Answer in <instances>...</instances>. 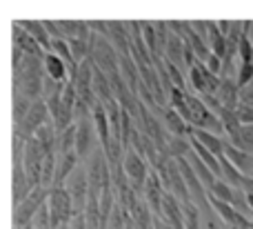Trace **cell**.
I'll list each match as a JSON object with an SVG mask.
<instances>
[{
    "instance_id": "6da1fadb",
    "label": "cell",
    "mask_w": 253,
    "mask_h": 229,
    "mask_svg": "<svg viewBox=\"0 0 253 229\" xmlns=\"http://www.w3.org/2000/svg\"><path fill=\"white\" fill-rule=\"evenodd\" d=\"M44 78V56H25L20 65L11 67V93H22L31 102L42 100Z\"/></svg>"
},
{
    "instance_id": "7a4b0ae2",
    "label": "cell",
    "mask_w": 253,
    "mask_h": 229,
    "mask_svg": "<svg viewBox=\"0 0 253 229\" xmlns=\"http://www.w3.org/2000/svg\"><path fill=\"white\" fill-rule=\"evenodd\" d=\"M91 62L111 80L120 78V53L107 36L91 34Z\"/></svg>"
},
{
    "instance_id": "3957f363",
    "label": "cell",
    "mask_w": 253,
    "mask_h": 229,
    "mask_svg": "<svg viewBox=\"0 0 253 229\" xmlns=\"http://www.w3.org/2000/svg\"><path fill=\"white\" fill-rule=\"evenodd\" d=\"M47 203H49V212H51V227L53 229L69 227L76 216V209H74V200H71L67 187H53V189H49Z\"/></svg>"
},
{
    "instance_id": "277c9868",
    "label": "cell",
    "mask_w": 253,
    "mask_h": 229,
    "mask_svg": "<svg viewBox=\"0 0 253 229\" xmlns=\"http://www.w3.org/2000/svg\"><path fill=\"white\" fill-rule=\"evenodd\" d=\"M187 80H189V92L191 93H196V96H200V98H211L218 93L222 76L211 74L205 62L198 60L196 65L187 71Z\"/></svg>"
},
{
    "instance_id": "5b68a950",
    "label": "cell",
    "mask_w": 253,
    "mask_h": 229,
    "mask_svg": "<svg viewBox=\"0 0 253 229\" xmlns=\"http://www.w3.org/2000/svg\"><path fill=\"white\" fill-rule=\"evenodd\" d=\"M49 200V189L44 187H38L29 194V198L22 200L18 207H13L11 212V227H29L34 225V218L38 214V209L42 207Z\"/></svg>"
},
{
    "instance_id": "8992f818",
    "label": "cell",
    "mask_w": 253,
    "mask_h": 229,
    "mask_svg": "<svg viewBox=\"0 0 253 229\" xmlns=\"http://www.w3.org/2000/svg\"><path fill=\"white\" fill-rule=\"evenodd\" d=\"M47 123H51V114H49V107L44 100H36L31 105L29 114L22 123L13 125V136L22 138V140H31V138L38 134L40 127H44Z\"/></svg>"
},
{
    "instance_id": "52a82bcc",
    "label": "cell",
    "mask_w": 253,
    "mask_h": 229,
    "mask_svg": "<svg viewBox=\"0 0 253 229\" xmlns=\"http://www.w3.org/2000/svg\"><path fill=\"white\" fill-rule=\"evenodd\" d=\"M98 147L102 145H100V138H98L96 125H93V116L78 120L76 123V154H78L80 163H84Z\"/></svg>"
},
{
    "instance_id": "ba28073f",
    "label": "cell",
    "mask_w": 253,
    "mask_h": 229,
    "mask_svg": "<svg viewBox=\"0 0 253 229\" xmlns=\"http://www.w3.org/2000/svg\"><path fill=\"white\" fill-rule=\"evenodd\" d=\"M123 167H125V174H126V178H129L131 187H133V191L138 196H142L144 185H147L149 176H151V167H149V163L138 154V151L126 149Z\"/></svg>"
},
{
    "instance_id": "9c48e42d",
    "label": "cell",
    "mask_w": 253,
    "mask_h": 229,
    "mask_svg": "<svg viewBox=\"0 0 253 229\" xmlns=\"http://www.w3.org/2000/svg\"><path fill=\"white\" fill-rule=\"evenodd\" d=\"M65 187H67V191H69L71 200H74L76 216H78V214H84L87 203H89V178H87V169H84L83 163H80L78 169L69 176V181L65 183Z\"/></svg>"
},
{
    "instance_id": "30bf717a",
    "label": "cell",
    "mask_w": 253,
    "mask_h": 229,
    "mask_svg": "<svg viewBox=\"0 0 253 229\" xmlns=\"http://www.w3.org/2000/svg\"><path fill=\"white\" fill-rule=\"evenodd\" d=\"M11 47H18L20 51H25L27 56H44V49L27 34V29L20 25V20L11 22Z\"/></svg>"
},
{
    "instance_id": "8fae6325",
    "label": "cell",
    "mask_w": 253,
    "mask_h": 229,
    "mask_svg": "<svg viewBox=\"0 0 253 229\" xmlns=\"http://www.w3.org/2000/svg\"><path fill=\"white\" fill-rule=\"evenodd\" d=\"M160 118H162V123H165L169 136H175V138H189V136H191V129L193 127L175 109L165 107V109L160 111Z\"/></svg>"
},
{
    "instance_id": "7c38bea8",
    "label": "cell",
    "mask_w": 253,
    "mask_h": 229,
    "mask_svg": "<svg viewBox=\"0 0 253 229\" xmlns=\"http://www.w3.org/2000/svg\"><path fill=\"white\" fill-rule=\"evenodd\" d=\"M189 138L198 140L207 151H211V154L218 156V158H222V156H224V147H227L224 136H218V134L207 132V129H191V136H189Z\"/></svg>"
},
{
    "instance_id": "4fadbf2b",
    "label": "cell",
    "mask_w": 253,
    "mask_h": 229,
    "mask_svg": "<svg viewBox=\"0 0 253 229\" xmlns=\"http://www.w3.org/2000/svg\"><path fill=\"white\" fill-rule=\"evenodd\" d=\"M213 98L222 107H227V109H238V105H240V87H238L236 78H231V76L222 78L218 93H215Z\"/></svg>"
},
{
    "instance_id": "5bb4252c",
    "label": "cell",
    "mask_w": 253,
    "mask_h": 229,
    "mask_svg": "<svg viewBox=\"0 0 253 229\" xmlns=\"http://www.w3.org/2000/svg\"><path fill=\"white\" fill-rule=\"evenodd\" d=\"M44 76L53 83H71V71L65 60L53 56L51 51L44 53Z\"/></svg>"
},
{
    "instance_id": "9a60e30c",
    "label": "cell",
    "mask_w": 253,
    "mask_h": 229,
    "mask_svg": "<svg viewBox=\"0 0 253 229\" xmlns=\"http://www.w3.org/2000/svg\"><path fill=\"white\" fill-rule=\"evenodd\" d=\"M20 25L25 27L27 34H29L31 38H34L36 43H38L40 47L44 49V51H49V49H51L53 38H51V34L47 31V27H44V20H31V18H22Z\"/></svg>"
},
{
    "instance_id": "2e32d148",
    "label": "cell",
    "mask_w": 253,
    "mask_h": 229,
    "mask_svg": "<svg viewBox=\"0 0 253 229\" xmlns=\"http://www.w3.org/2000/svg\"><path fill=\"white\" fill-rule=\"evenodd\" d=\"M224 158L231 165H236L245 176H253V154H249V151H242L227 142V147H224Z\"/></svg>"
},
{
    "instance_id": "e0dca14e",
    "label": "cell",
    "mask_w": 253,
    "mask_h": 229,
    "mask_svg": "<svg viewBox=\"0 0 253 229\" xmlns=\"http://www.w3.org/2000/svg\"><path fill=\"white\" fill-rule=\"evenodd\" d=\"M93 116V125H96V132H98V138H100V145L102 149L109 147L111 140H116L114 134H111V125H109V116H107V109L102 105H98L96 109L91 111Z\"/></svg>"
},
{
    "instance_id": "ac0fdd59",
    "label": "cell",
    "mask_w": 253,
    "mask_h": 229,
    "mask_svg": "<svg viewBox=\"0 0 253 229\" xmlns=\"http://www.w3.org/2000/svg\"><path fill=\"white\" fill-rule=\"evenodd\" d=\"M207 43H209L211 51L224 60V56H227V36L218 29V22L215 20H209V36H207Z\"/></svg>"
},
{
    "instance_id": "d6986e66",
    "label": "cell",
    "mask_w": 253,
    "mask_h": 229,
    "mask_svg": "<svg viewBox=\"0 0 253 229\" xmlns=\"http://www.w3.org/2000/svg\"><path fill=\"white\" fill-rule=\"evenodd\" d=\"M31 105H34V102H31L29 98H25L22 93H11V118H13V125L22 123V120L27 118Z\"/></svg>"
},
{
    "instance_id": "ffe728a7",
    "label": "cell",
    "mask_w": 253,
    "mask_h": 229,
    "mask_svg": "<svg viewBox=\"0 0 253 229\" xmlns=\"http://www.w3.org/2000/svg\"><path fill=\"white\" fill-rule=\"evenodd\" d=\"M140 31H142V40L149 47L153 60L158 58V31H156V20H140Z\"/></svg>"
},
{
    "instance_id": "44dd1931",
    "label": "cell",
    "mask_w": 253,
    "mask_h": 229,
    "mask_svg": "<svg viewBox=\"0 0 253 229\" xmlns=\"http://www.w3.org/2000/svg\"><path fill=\"white\" fill-rule=\"evenodd\" d=\"M209 196L211 198H215V200H222V203L233 205V200H236V189H233L229 183H224L222 178H218L215 185L209 189Z\"/></svg>"
},
{
    "instance_id": "7402d4cb",
    "label": "cell",
    "mask_w": 253,
    "mask_h": 229,
    "mask_svg": "<svg viewBox=\"0 0 253 229\" xmlns=\"http://www.w3.org/2000/svg\"><path fill=\"white\" fill-rule=\"evenodd\" d=\"M227 142L233 147H238V149H242V151L253 154V125H242L238 136L233 138V140H227Z\"/></svg>"
},
{
    "instance_id": "603a6c76",
    "label": "cell",
    "mask_w": 253,
    "mask_h": 229,
    "mask_svg": "<svg viewBox=\"0 0 253 229\" xmlns=\"http://www.w3.org/2000/svg\"><path fill=\"white\" fill-rule=\"evenodd\" d=\"M76 151V123L58 134V156Z\"/></svg>"
},
{
    "instance_id": "cb8c5ba5",
    "label": "cell",
    "mask_w": 253,
    "mask_h": 229,
    "mask_svg": "<svg viewBox=\"0 0 253 229\" xmlns=\"http://www.w3.org/2000/svg\"><path fill=\"white\" fill-rule=\"evenodd\" d=\"M34 229H53L51 227V212H49V203H44L42 207L38 209L34 218Z\"/></svg>"
},
{
    "instance_id": "d4e9b609",
    "label": "cell",
    "mask_w": 253,
    "mask_h": 229,
    "mask_svg": "<svg viewBox=\"0 0 253 229\" xmlns=\"http://www.w3.org/2000/svg\"><path fill=\"white\" fill-rule=\"evenodd\" d=\"M236 114L242 125H253V107L251 105H238Z\"/></svg>"
},
{
    "instance_id": "484cf974",
    "label": "cell",
    "mask_w": 253,
    "mask_h": 229,
    "mask_svg": "<svg viewBox=\"0 0 253 229\" xmlns=\"http://www.w3.org/2000/svg\"><path fill=\"white\" fill-rule=\"evenodd\" d=\"M240 105H251L253 107V83L240 89Z\"/></svg>"
},
{
    "instance_id": "4316f807",
    "label": "cell",
    "mask_w": 253,
    "mask_h": 229,
    "mask_svg": "<svg viewBox=\"0 0 253 229\" xmlns=\"http://www.w3.org/2000/svg\"><path fill=\"white\" fill-rule=\"evenodd\" d=\"M11 229H34V225H29V227H11Z\"/></svg>"
},
{
    "instance_id": "83f0119b",
    "label": "cell",
    "mask_w": 253,
    "mask_h": 229,
    "mask_svg": "<svg viewBox=\"0 0 253 229\" xmlns=\"http://www.w3.org/2000/svg\"><path fill=\"white\" fill-rule=\"evenodd\" d=\"M227 229H238V227H227Z\"/></svg>"
}]
</instances>
